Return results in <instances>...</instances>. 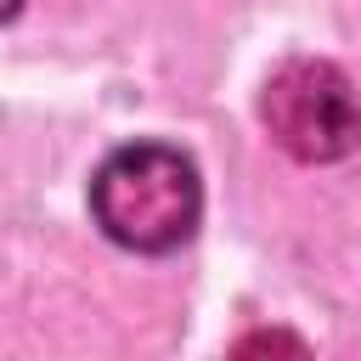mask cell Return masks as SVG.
Returning a JSON list of instances; mask_svg holds the SVG:
<instances>
[{"instance_id":"6da1fadb","label":"cell","mask_w":361,"mask_h":361,"mask_svg":"<svg viewBox=\"0 0 361 361\" xmlns=\"http://www.w3.org/2000/svg\"><path fill=\"white\" fill-rule=\"evenodd\" d=\"M90 214L118 248L169 254L197 231V214H203L197 164L164 141L118 147L90 180Z\"/></svg>"},{"instance_id":"3957f363","label":"cell","mask_w":361,"mask_h":361,"mask_svg":"<svg viewBox=\"0 0 361 361\" xmlns=\"http://www.w3.org/2000/svg\"><path fill=\"white\" fill-rule=\"evenodd\" d=\"M17 6H23V0H0V23H6V17L17 11Z\"/></svg>"},{"instance_id":"7a4b0ae2","label":"cell","mask_w":361,"mask_h":361,"mask_svg":"<svg viewBox=\"0 0 361 361\" xmlns=\"http://www.w3.org/2000/svg\"><path fill=\"white\" fill-rule=\"evenodd\" d=\"M259 118L271 141L299 164H333L361 141V102L350 79L322 56H293L265 79Z\"/></svg>"}]
</instances>
